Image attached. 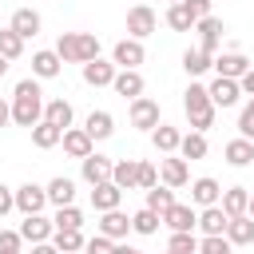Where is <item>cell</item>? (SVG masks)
<instances>
[{
  "label": "cell",
  "instance_id": "obj_14",
  "mask_svg": "<svg viewBox=\"0 0 254 254\" xmlns=\"http://www.w3.org/2000/svg\"><path fill=\"white\" fill-rule=\"evenodd\" d=\"M222 234H226L230 246H250V242H254V218H250V214H238V218L226 222Z\"/></svg>",
  "mask_w": 254,
  "mask_h": 254
},
{
  "label": "cell",
  "instance_id": "obj_52",
  "mask_svg": "<svg viewBox=\"0 0 254 254\" xmlns=\"http://www.w3.org/2000/svg\"><path fill=\"white\" fill-rule=\"evenodd\" d=\"M8 119H12V103H4V99H0V127H4Z\"/></svg>",
  "mask_w": 254,
  "mask_h": 254
},
{
  "label": "cell",
  "instance_id": "obj_5",
  "mask_svg": "<svg viewBox=\"0 0 254 254\" xmlns=\"http://www.w3.org/2000/svg\"><path fill=\"white\" fill-rule=\"evenodd\" d=\"M44 206H48V190H44V187L24 183V187L16 190V210H20V214H40Z\"/></svg>",
  "mask_w": 254,
  "mask_h": 254
},
{
  "label": "cell",
  "instance_id": "obj_32",
  "mask_svg": "<svg viewBox=\"0 0 254 254\" xmlns=\"http://www.w3.org/2000/svg\"><path fill=\"white\" fill-rule=\"evenodd\" d=\"M60 135H64V131H60L56 123H48V119H40V123L32 127V143H36L40 151H48V147H56V143H60Z\"/></svg>",
  "mask_w": 254,
  "mask_h": 254
},
{
  "label": "cell",
  "instance_id": "obj_34",
  "mask_svg": "<svg viewBox=\"0 0 254 254\" xmlns=\"http://www.w3.org/2000/svg\"><path fill=\"white\" fill-rule=\"evenodd\" d=\"M83 234L79 230H52V246L60 250V254H75V250H83Z\"/></svg>",
  "mask_w": 254,
  "mask_h": 254
},
{
  "label": "cell",
  "instance_id": "obj_2",
  "mask_svg": "<svg viewBox=\"0 0 254 254\" xmlns=\"http://www.w3.org/2000/svg\"><path fill=\"white\" fill-rule=\"evenodd\" d=\"M183 107H187V115H190V127L194 131H206L210 123H214V103H210V95H206V87L202 83H190L187 87V95H183Z\"/></svg>",
  "mask_w": 254,
  "mask_h": 254
},
{
  "label": "cell",
  "instance_id": "obj_46",
  "mask_svg": "<svg viewBox=\"0 0 254 254\" xmlns=\"http://www.w3.org/2000/svg\"><path fill=\"white\" fill-rule=\"evenodd\" d=\"M238 131H242V139H254V107H250V103H246L242 115H238Z\"/></svg>",
  "mask_w": 254,
  "mask_h": 254
},
{
  "label": "cell",
  "instance_id": "obj_3",
  "mask_svg": "<svg viewBox=\"0 0 254 254\" xmlns=\"http://www.w3.org/2000/svg\"><path fill=\"white\" fill-rule=\"evenodd\" d=\"M159 28V16L147 8V4H135L131 12H127V36L131 40H143V36H151Z\"/></svg>",
  "mask_w": 254,
  "mask_h": 254
},
{
  "label": "cell",
  "instance_id": "obj_60",
  "mask_svg": "<svg viewBox=\"0 0 254 254\" xmlns=\"http://www.w3.org/2000/svg\"><path fill=\"white\" fill-rule=\"evenodd\" d=\"M75 254H83V250H75Z\"/></svg>",
  "mask_w": 254,
  "mask_h": 254
},
{
  "label": "cell",
  "instance_id": "obj_18",
  "mask_svg": "<svg viewBox=\"0 0 254 254\" xmlns=\"http://www.w3.org/2000/svg\"><path fill=\"white\" fill-rule=\"evenodd\" d=\"M194 28H198V36H202V52H218V40H222V20H214V16H202V20H194Z\"/></svg>",
  "mask_w": 254,
  "mask_h": 254
},
{
  "label": "cell",
  "instance_id": "obj_61",
  "mask_svg": "<svg viewBox=\"0 0 254 254\" xmlns=\"http://www.w3.org/2000/svg\"><path fill=\"white\" fill-rule=\"evenodd\" d=\"M139 4H143V0H139Z\"/></svg>",
  "mask_w": 254,
  "mask_h": 254
},
{
  "label": "cell",
  "instance_id": "obj_33",
  "mask_svg": "<svg viewBox=\"0 0 254 254\" xmlns=\"http://www.w3.org/2000/svg\"><path fill=\"white\" fill-rule=\"evenodd\" d=\"M52 226H56V230H79V226H83V210H79L75 202H67V206H60V210H56Z\"/></svg>",
  "mask_w": 254,
  "mask_h": 254
},
{
  "label": "cell",
  "instance_id": "obj_22",
  "mask_svg": "<svg viewBox=\"0 0 254 254\" xmlns=\"http://www.w3.org/2000/svg\"><path fill=\"white\" fill-rule=\"evenodd\" d=\"M226 222H230V214L214 202V206H202V214H198V222H194V226H202V234H222V230H226Z\"/></svg>",
  "mask_w": 254,
  "mask_h": 254
},
{
  "label": "cell",
  "instance_id": "obj_28",
  "mask_svg": "<svg viewBox=\"0 0 254 254\" xmlns=\"http://www.w3.org/2000/svg\"><path fill=\"white\" fill-rule=\"evenodd\" d=\"M226 163H230V167L254 163V139H230V143H226Z\"/></svg>",
  "mask_w": 254,
  "mask_h": 254
},
{
  "label": "cell",
  "instance_id": "obj_44",
  "mask_svg": "<svg viewBox=\"0 0 254 254\" xmlns=\"http://www.w3.org/2000/svg\"><path fill=\"white\" fill-rule=\"evenodd\" d=\"M111 250H115V242H111L107 234H95V238L83 242V254H111Z\"/></svg>",
  "mask_w": 254,
  "mask_h": 254
},
{
  "label": "cell",
  "instance_id": "obj_12",
  "mask_svg": "<svg viewBox=\"0 0 254 254\" xmlns=\"http://www.w3.org/2000/svg\"><path fill=\"white\" fill-rule=\"evenodd\" d=\"M127 230H131V218L115 206V210H103V218H99V234H107L111 242H119V238H127Z\"/></svg>",
  "mask_w": 254,
  "mask_h": 254
},
{
  "label": "cell",
  "instance_id": "obj_29",
  "mask_svg": "<svg viewBox=\"0 0 254 254\" xmlns=\"http://www.w3.org/2000/svg\"><path fill=\"white\" fill-rule=\"evenodd\" d=\"M44 190H48V202H56V206L75 202V183H71V179H64V175H60V179H52Z\"/></svg>",
  "mask_w": 254,
  "mask_h": 254
},
{
  "label": "cell",
  "instance_id": "obj_15",
  "mask_svg": "<svg viewBox=\"0 0 254 254\" xmlns=\"http://www.w3.org/2000/svg\"><path fill=\"white\" fill-rule=\"evenodd\" d=\"M20 40H32L36 32H40V12H32V8H16L12 12V24H8Z\"/></svg>",
  "mask_w": 254,
  "mask_h": 254
},
{
  "label": "cell",
  "instance_id": "obj_42",
  "mask_svg": "<svg viewBox=\"0 0 254 254\" xmlns=\"http://www.w3.org/2000/svg\"><path fill=\"white\" fill-rule=\"evenodd\" d=\"M198 254H230V242H226V234H206V238L198 242Z\"/></svg>",
  "mask_w": 254,
  "mask_h": 254
},
{
  "label": "cell",
  "instance_id": "obj_51",
  "mask_svg": "<svg viewBox=\"0 0 254 254\" xmlns=\"http://www.w3.org/2000/svg\"><path fill=\"white\" fill-rule=\"evenodd\" d=\"M32 254H60L52 242H32Z\"/></svg>",
  "mask_w": 254,
  "mask_h": 254
},
{
  "label": "cell",
  "instance_id": "obj_39",
  "mask_svg": "<svg viewBox=\"0 0 254 254\" xmlns=\"http://www.w3.org/2000/svg\"><path fill=\"white\" fill-rule=\"evenodd\" d=\"M159 222H163V218H159L155 210H147V206L131 214V230H135V234H155V230H159Z\"/></svg>",
  "mask_w": 254,
  "mask_h": 254
},
{
  "label": "cell",
  "instance_id": "obj_19",
  "mask_svg": "<svg viewBox=\"0 0 254 254\" xmlns=\"http://www.w3.org/2000/svg\"><path fill=\"white\" fill-rule=\"evenodd\" d=\"M79 163H83V179H87L91 187L111 179V159H103V155H95V151H91V155H87V159H79Z\"/></svg>",
  "mask_w": 254,
  "mask_h": 254
},
{
  "label": "cell",
  "instance_id": "obj_55",
  "mask_svg": "<svg viewBox=\"0 0 254 254\" xmlns=\"http://www.w3.org/2000/svg\"><path fill=\"white\" fill-rule=\"evenodd\" d=\"M4 71H8V60H4V56H0V75H4Z\"/></svg>",
  "mask_w": 254,
  "mask_h": 254
},
{
  "label": "cell",
  "instance_id": "obj_25",
  "mask_svg": "<svg viewBox=\"0 0 254 254\" xmlns=\"http://www.w3.org/2000/svg\"><path fill=\"white\" fill-rule=\"evenodd\" d=\"M246 202H250V190H246V187H230V190H222V198H218V206H222L230 218L246 214Z\"/></svg>",
  "mask_w": 254,
  "mask_h": 254
},
{
  "label": "cell",
  "instance_id": "obj_1",
  "mask_svg": "<svg viewBox=\"0 0 254 254\" xmlns=\"http://www.w3.org/2000/svg\"><path fill=\"white\" fill-rule=\"evenodd\" d=\"M12 119L20 127H36L44 119V91L36 79H20L16 83V95H12Z\"/></svg>",
  "mask_w": 254,
  "mask_h": 254
},
{
  "label": "cell",
  "instance_id": "obj_37",
  "mask_svg": "<svg viewBox=\"0 0 254 254\" xmlns=\"http://www.w3.org/2000/svg\"><path fill=\"white\" fill-rule=\"evenodd\" d=\"M179 151H183V159H202V155H206V135H202V131L183 135V139H179Z\"/></svg>",
  "mask_w": 254,
  "mask_h": 254
},
{
  "label": "cell",
  "instance_id": "obj_38",
  "mask_svg": "<svg viewBox=\"0 0 254 254\" xmlns=\"http://www.w3.org/2000/svg\"><path fill=\"white\" fill-rule=\"evenodd\" d=\"M167 206H175V194H171V187H159V183H155V187L147 190V210L163 214Z\"/></svg>",
  "mask_w": 254,
  "mask_h": 254
},
{
  "label": "cell",
  "instance_id": "obj_4",
  "mask_svg": "<svg viewBox=\"0 0 254 254\" xmlns=\"http://www.w3.org/2000/svg\"><path fill=\"white\" fill-rule=\"evenodd\" d=\"M131 127H139V131H155V127H159V103L147 99V95L131 99Z\"/></svg>",
  "mask_w": 254,
  "mask_h": 254
},
{
  "label": "cell",
  "instance_id": "obj_50",
  "mask_svg": "<svg viewBox=\"0 0 254 254\" xmlns=\"http://www.w3.org/2000/svg\"><path fill=\"white\" fill-rule=\"evenodd\" d=\"M238 87H242V91H250V95H254V67H246V75H242V79H238Z\"/></svg>",
  "mask_w": 254,
  "mask_h": 254
},
{
  "label": "cell",
  "instance_id": "obj_49",
  "mask_svg": "<svg viewBox=\"0 0 254 254\" xmlns=\"http://www.w3.org/2000/svg\"><path fill=\"white\" fill-rule=\"evenodd\" d=\"M187 8H190V16L194 20H202V16H210V0H183Z\"/></svg>",
  "mask_w": 254,
  "mask_h": 254
},
{
  "label": "cell",
  "instance_id": "obj_17",
  "mask_svg": "<svg viewBox=\"0 0 254 254\" xmlns=\"http://www.w3.org/2000/svg\"><path fill=\"white\" fill-rule=\"evenodd\" d=\"M171 230H194V222H198V214L190 210V206H183V202H175V206H167L163 214H159Z\"/></svg>",
  "mask_w": 254,
  "mask_h": 254
},
{
  "label": "cell",
  "instance_id": "obj_30",
  "mask_svg": "<svg viewBox=\"0 0 254 254\" xmlns=\"http://www.w3.org/2000/svg\"><path fill=\"white\" fill-rule=\"evenodd\" d=\"M210 64H214V56L202 52V48H187V52H183V67H187V75H202V71H210Z\"/></svg>",
  "mask_w": 254,
  "mask_h": 254
},
{
  "label": "cell",
  "instance_id": "obj_27",
  "mask_svg": "<svg viewBox=\"0 0 254 254\" xmlns=\"http://www.w3.org/2000/svg\"><path fill=\"white\" fill-rule=\"evenodd\" d=\"M44 119L56 123L60 131H67V127H71V103H67V99H48V103H44Z\"/></svg>",
  "mask_w": 254,
  "mask_h": 254
},
{
  "label": "cell",
  "instance_id": "obj_24",
  "mask_svg": "<svg viewBox=\"0 0 254 254\" xmlns=\"http://www.w3.org/2000/svg\"><path fill=\"white\" fill-rule=\"evenodd\" d=\"M190 198H194L198 206H214V202L222 198V187H218L214 179H194V183H190Z\"/></svg>",
  "mask_w": 254,
  "mask_h": 254
},
{
  "label": "cell",
  "instance_id": "obj_59",
  "mask_svg": "<svg viewBox=\"0 0 254 254\" xmlns=\"http://www.w3.org/2000/svg\"><path fill=\"white\" fill-rule=\"evenodd\" d=\"M167 254H175V250H167Z\"/></svg>",
  "mask_w": 254,
  "mask_h": 254
},
{
  "label": "cell",
  "instance_id": "obj_41",
  "mask_svg": "<svg viewBox=\"0 0 254 254\" xmlns=\"http://www.w3.org/2000/svg\"><path fill=\"white\" fill-rule=\"evenodd\" d=\"M20 52H24V40H20V36H16L12 28H0V56H4L8 64H12V60H16Z\"/></svg>",
  "mask_w": 254,
  "mask_h": 254
},
{
  "label": "cell",
  "instance_id": "obj_58",
  "mask_svg": "<svg viewBox=\"0 0 254 254\" xmlns=\"http://www.w3.org/2000/svg\"><path fill=\"white\" fill-rule=\"evenodd\" d=\"M250 107H254V99H250Z\"/></svg>",
  "mask_w": 254,
  "mask_h": 254
},
{
  "label": "cell",
  "instance_id": "obj_43",
  "mask_svg": "<svg viewBox=\"0 0 254 254\" xmlns=\"http://www.w3.org/2000/svg\"><path fill=\"white\" fill-rule=\"evenodd\" d=\"M95 56H99V36L79 32V64H87V60H95Z\"/></svg>",
  "mask_w": 254,
  "mask_h": 254
},
{
  "label": "cell",
  "instance_id": "obj_35",
  "mask_svg": "<svg viewBox=\"0 0 254 254\" xmlns=\"http://www.w3.org/2000/svg\"><path fill=\"white\" fill-rule=\"evenodd\" d=\"M56 56H60L64 64H79V32H64V36L56 40Z\"/></svg>",
  "mask_w": 254,
  "mask_h": 254
},
{
  "label": "cell",
  "instance_id": "obj_10",
  "mask_svg": "<svg viewBox=\"0 0 254 254\" xmlns=\"http://www.w3.org/2000/svg\"><path fill=\"white\" fill-rule=\"evenodd\" d=\"M111 79H115V64H107V60H87L83 64V83H91V87H111Z\"/></svg>",
  "mask_w": 254,
  "mask_h": 254
},
{
  "label": "cell",
  "instance_id": "obj_6",
  "mask_svg": "<svg viewBox=\"0 0 254 254\" xmlns=\"http://www.w3.org/2000/svg\"><path fill=\"white\" fill-rule=\"evenodd\" d=\"M143 56H147V52H143V40H131V36H127V40H119V44H115L111 64H115V67H139V64H143Z\"/></svg>",
  "mask_w": 254,
  "mask_h": 254
},
{
  "label": "cell",
  "instance_id": "obj_21",
  "mask_svg": "<svg viewBox=\"0 0 254 254\" xmlns=\"http://www.w3.org/2000/svg\"><path fill=\"white\" fill-rule=\"evenodd\" d=\"M135 179H139V159H119V163H111V183H115L119 190H131Z\"/></svg>",
  "mask_w": 254,
  "mask_h": 254
},
{
  "label": "cell",
  "instance_id": "obj_8",
  "mask_svg": "<svg viewBox=\"0 0 254 254\" xmlns=\"http://www.w3.org/2000/svg\"><path fill=\"white\" fill-rule=\"evenodd\" d=\"M206 95H210V103H214V107H234V103H238V95H242V87H238V79L218 75V79L206 87Z\"/></svg>",
  "mask_w": 254,
  "mask_h": 254
},
{
  "label": "cell",
  "instance_id": "obj_48",
  "mask_svg": "<svg viewBox=\"0 0 254 254\" xmlns=\"http://www.w3.org/2000/svg\"><path fill=\"white\" fill-rule=\"evenodd\" d=\"M8 210H16V190H8V187L0 183V218H4Z\"/></svg>",
  "mask_w": 254,
  "mask_h": 254
},
{
  "label": "cell",
  "instance_id": "obj_9",
  "mask_svg": "<svg viewBox=\"0 0 254 254\" xmlns=\"http://www.w3.org/2000/svg\"><path fill=\"white\" fill-rule=\"evenodd\" d=\"M218 75H226V79H242L246 75V67H250V60L242 56V52H222V56H214V64H210Z\"/></svg>",
  "mask_w": 254,
  "mask_h": 254
},
{
  "label": "cell",
  "instance_id": "obj_31",
  "mask_svg": "<svg viewBox=\"0 0 254 254\" xmlns=\"http://www.w3.org/2000/svg\"><path fill=\"white\" fill-rule=\"evenodd\" d=\"M179 127H167V123H159L155 131H151V143H155V151H163V155H171V151H179Z\"/></svg>",
  "mask_w": 254,
  "mask_h": 254
},
{
  "label": "cell",
  "instance_id": "obj_20",
  "mask_svg": "<svg viewBox=\"0 0 254 254\" xmlns=\"http://www.w3.org/2000/svg\"><path fill=\"white\" fill-rule=\"evenodd\" d=\"M159 179H163L167 187H187V179H190L187 159H163V163H159Z\"/></svg>",
  "mask_w": 254,
  "mask_h": 254
},
{
  "label": "cell",
  "instance_id": "obj_7",
  "mask_svg": "<svg viewBox=\"0 0 254 254\" xmlns=\"http://www.w3.org/2000/svg\"><path fill=\"white\" fill-rule=\"evenodd\" d=\"M111 87H115V95H123V99H139V95H143V75H139V67H119L115 79H111Z\"/></svg>",
  "mask_w": 254,
  "mask_h": 254
},
{
  "label": "cell",
  "instance_id": "obj_45",
  "mask_svg": "<svg viewBox=\"0 0 254 254\" xmlns=\"http://www.w3.org/2000/svg\"><path fill=\"white\" fill-rule=\"evenodd\" d=\"M159 183V171L151 167V163H139V179H135V187H143V190H151Z\"/></svg>",
  "mask_w": 254,
  "mask_h": 254
},
{
  "label": "cell",
  "instance_id": "obj_40",
  "mask_svg": "<svg viewBox=\"0 0 254 254\" xmlns=\"http://www.w3.org/2000/svg\"><path fill=\"white\" fill-rule=\"evenodd\" d=\"M167 250H175V254H194V250H198V238H194V230H171V242H167Z\"/></svg>",
  "mask_w": 254,
  "mask_h": 254
},
{
  "label": "cell",
  "instance_id": "obj_16",
  "mask_svg": "<svg viewBox=\"0 0 254 254\" xmlns=\"http://www.w3.org/2000/svg\"><path fill=\"white\" fill-rule=\"evenodd\" d=\"M119 198H123V190L107 179V183H95V190H91V206L103 214V210H115L119 206Z\"/></svg>",
  "mask_w": 254,
  "mask_h": 254
},
{
  "label": "cell",
  "instance_id": "obj_36",
  "mask_svg": "<svg viewBox=\"0 0 254 254\" xmlns=\"http://www.w3.org/2000/svg\"><path fill=\"white\" fill-rule=\"evenodd\" d=\"M167 28H175V32H190V28H194L190 8H187V4H171V8H167Z\"/></svg>",
  "mask_w": 254,
  "mask_h": 254
},
{
  "label": "cell",
  "instance_id": "obj_47",
  "mask_svg": "<svg viewBox=\"0 0 254 254\" xmlns=\"http://www.w3.org/2000/svg\"><path fill=\"white\" fill-rule=\"evenodd\" d=\"M20 246H24L20 230H0V250H20Z\"/></svg>",
  "mask_w": 254,
  "mask_h": 254
},
{
  "label": "cell",
  "instance_id": "obj_11",
  "mask_svg": "<svg viewBox=\"0 0 254 254\" xmlns=\"http://www.w3.org/2000/svg\"><path fill=\"white\" fill-rule=\"evenodd\" d=\"M60 143H64V151H67L71 159H87V155H91V135H87L83 127H67V131L60 135Z\"/></svg>",
  "mask_w": 254,
  "mask_h": 254
},
{
  "label": "cell",
  "instance_id": "obj_56",
  "mask_svg": "<svg viewBox=\"0 0 254 254\" xmlns=\"http://www.w3.org/2000/svg\"><path fill=\"white\" fill-rule=\"evenodd\" d=\"M0 254H20V250H0Z\"/></svg>",
  "mask_w": 254,
  "mask_h": 254
},
{
  "label": "cell",
  "instance_id": "obj_23",
  "mask_svg": "<svg viewBox=\"0 0 254 254\" xmlns=\"http://www.w3.org/2000/svg\"><path fill=\"white\" fill-rule=\"evenodd\" d=\"M83 131L91 135V143H95V139H111V131H115L111 111H91V115H87V123H83Z\"/></svg>",
  "mask_w": 254,
  "mask_h": 254
},
{
  "label": "cell",
  "instance_id": "obj_54",
  "mask_svg": "<svg viewBox=\"0 0 254 254\" xmlns=\"http://www.w3.org/2000/svg\"><path fill=\"white\" fill-rule=\"evenodd\" d=\"M246 214H250V218H254V194H250V202H246Z\"/></svg>",
  "mask_w": 254,
  "mask_h": 254
},
{
  "label": "cell",
  "instance_id": "obj_57",
  "mask_svg": "<svg viewBox=\"0 0 254 254\" xmlns=\"http://www.w3.org/2000/svg\"><path fill=\"white\" fill-rule=\"evenodd\" d=\"M171 4H183V0H171Z\"/></svg>",
  "mask_w": 254,
  "mask_h": 254
},
{
  "label": "cell",
  "instance_id": "obj_13",
  "mask_svg": "<svg viewBox=\"0 0 254 254\" xmlns=\"http://www.w3.org/2000/svg\"><path fill=\"white\" fill-rule=\"evenodd\" d=\"M52 230H56V226H52L44 214H24V222H20V238H24V242H48Z\"/></svg>",
  "mask_w": 254,
  "mask_h": 254
},
{
  "label": "cell",
  "instance_id": "obj_26",
  "mask_svg": "<svg viewBox=\"0 0 254 254\" xmlns=\"http://www.w3.org/2000/svg\"><path fill=\"white\" fill-rule=\"evenodd\" d=\"M60 67H64V60H60L56 52H36V56H32V71H36L40 79H56Z\"/></svg>",
  "mask_w": 254,
  "mask_h": 254
},
{
  "label": "cell",
  "instance_id": "obj_53",
  "mask_svg": "<svg viewBox=\"0 0 254 254\" xmlns=\"http://www.w3.org/2000/svg\"><path fill=\"white\" fill-rule=\"evenodd\" d=\"M111 254H143V250H135V246H115Z\"/></svg>",
  "mask_w": 254,
  "mask_h": 254
}]
</instances>
